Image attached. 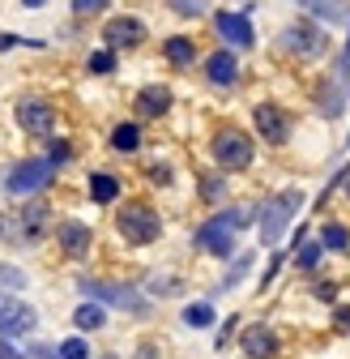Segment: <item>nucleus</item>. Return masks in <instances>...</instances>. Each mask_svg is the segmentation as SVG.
I'll list each match as a JSON object with an SVG mask.
<instances>
[{"label": "nucleus", "instance_id": "obj_17", "mask_svg": "<svg viewBox=\"0 0 350 359\" xmlns=\"http://www.w3.org/2000/svg\"><path fill=\"white\" fill-rule=\"evenodd\" d=\"M218 321H223V312H218V304L209 295H192L180 304V330H188V334H214Z\"/></svg>", "mask_w": 350, "mask_h": 359}, {"label": "nucleus", "instance_id": "obj_20", "mask_svg": "<svg viewBox=\"0 0 350 359\" xmlns=\"http://www.w3.org/2000/svg\"><path fill=\"white\" fill-rule=\"evenodd\" d=\"M111 321H115V317H111L103 304H94V299H77V304L69 308V325H73V334H85V338L107 334Z\"/></svg>", "mask_w": 350, "mask_h": 359}, {"label": "nucleus", "instance_id": "obj_21", "mask_svg": "<svg viewBox=\"0 0 350 359\" xmlns=\"http://www.w3.org/2000/svg\"><path fill=\"white\" fill-rule=\"evenodd\" d=\"M85 197H90L94 205H103V210H115L120 205V197H124V180L115 175V171H90L85 175Z\"/></svg>", "mask_w": 350, "mask_h": 359}, {"label": "nucleus", "instance_id": "obj_6", "mask_svg": "<svg viewBox=\"0 0 350 359\" xmlns=\"http://www.w3.org/2000/svg\"><path fill=\"white\" fill-rule=\"evenodd\" d=\"M56 167L43 158V154H34V158H18V163H9L5 171H0V189H5V197L9 201H34V197H43L52 184H56Z\"/></svg>", "mask_w": 350, "mask_h": 359}, {"label": "nucleus", "instance_id": "obj_10", "mask_svg": "<svg viewBox=\"0 0 350 359\" xmlns=\"http://www.w3.org/2000/svg\"><path fill=\"white\" fill-rule=\"evenodd\" d=\"M252 137L265 142V146H274V150L290 146V137H295V116L282 103H270V99L256 103L252 107Z\"/></svg>", "mask_w": 350, "mask_h": 359}, {"label": "nucleus", "instance_id": "obj_48", "mask_svg": "<svg viewBox=\"0 0 350 359\" xmlns=\"http://www.w3.org/2000/svg\"><path fill=\"white\" fill-rule=\"evenodd\" d=\"M94 359H124V351H115V346H107V351H99Z\"/></svg>", "mask_w": 350, "mask_h": 359}, {"label": "nucleus", "instance_id": "obj_44", "mask_svg": "<svg viewBox=\"0 0 350 359\" xmlns=\"http://www.w3.org/2000/svg\"><path fill=\"white\" fill-rule=\"evenodd\" d=\"M13 48H43V39H22V34L5 30L0 34V52H13Z\"/></svg>", "mask_w": 350, "mask_h": 359}, {"label": "nucleus", "instance_id": "obj_7", "mask_svg": "<svg viewBox=\"0 0 350 359\" xmlns=\"http://www.w3.org/2000/svg\"><path fill=\"white\" fill-rule=\"evenodd\" d=\"M209 158H214V171L239 175V171H248L256 163V137L239 124H223L209 137Z\"/></svg>", "mask_w": 350, "mask_h": 359}, {"label": "nucleus", "instance_id": "obj_45", "mask_svg": "<svg viewBox=\"0 0 350 359\" xmlns=\"http://www.w3.org/2000/svg\"><path fill=\"white\" fill-rule=\"evenodd\" d=\"M0 359H26L22 342H9V338H0Z\"/></svg>", "mask_w": 350, "mask_h": 359}, {"label": "nucleus", "instance_id": "obj_15", "mask_svg": "<svg viewBox=\"0 0 350 359\" xmlns=\"http://www.w3.org/2000/svg\"><path fill=\"white\" fill-rule=\"evenodd\" d=\"M201 73H205V81H209L214 90H235L239 77H244L239 52H231V48H214V52L201 60Z\"/></svg>", "mask_w": 350, "mask_h": 359}, {"label": "nucleus", "instance_id": "obj_35", "mask_svg": "<svg viewBox=\"0 0 350 359\" xmlns=\"http://www.w3.org/2000/svg\"><path fill=\"white\" fill-rule=\"evenodd\" d=\"M115 69H120V52H111V48H94L85 56V73L90 77H111Z\"/></svg>", "mask_w": 350, "mask_h": 359}, {"label": "nucleus", "instance_id": "obj_47", "mask_svg": "<svg viewBox=\"0 0 350 359\" xmlns=\"http://www.w3.org/2000/svg\"><path fill=\"white\" fill-rule=\"evenodd\" d=\"M18 5H22V9H30V13H38V9H48L52 0H18Z\"/></svg>", "mask_w": 350, "mask_h": 359}, {"label": "nucleus", "instance_id": "obj_11", "mask_svg": "<svg viewBox=\"0 0 350 359\" xmlns=\"http://www.w3.org/2000/svg\"><path fill=\"white\" fill-rule=\"evenodd\" d=\"M52 244H56V252L64 257V261H90V252H94V244H99V236H94V227L85 218H56V236H52Z\"/></svg>", "mask_w": 350, "mask_h": 359}, {"label": "nucleus", "instance_id": "obj_18", "mask_svg": "<svg viewBox=\"0 0 350 359\" xmlns=\"http://www.w3.org/2000/svg\"><path fill=\"white\" fill-rule=\"evenodd\" d=\"M256 252H260V248H239V257H235V261L223 269V278H218V283H214L205 295H209L214 304L223 299V295H235V291H239V287L252 278V269H256Z\"/></svg>", "mask_w": 350, "mask_h": 359}, {"label": "nucleus", "instance_id": "obj_29", "mask_svg": "<svg viewBox=\"0 0 350 359\" xmlns=\"http://www.w3.org/2000/svg\"><path fill=\"white\" fill-rule=\"evenodd\" d=\"M137 287H141V291H146V299H154V304L184 299V278H180V274H146Z\"/></svg>", "mask_w": 350, "mask_h": 359}, {"label": "nucleus", "instance_id": "obj_31", "mask_svg": "<svg viewBox=\"0 0 350 359\" xmlns=\"http://www.w3.org/2000/svg\"><path fill=\"white\" fill-rule=\"evenodd\" d=\"M286 269H290V252H286V248H274L270 261H265V269H260V278H256V299H260V295H270Z\"/></svg>", "mask_w": 350, "mask_h": 359}, {"label": "nucleus", "instance_id": "obj_27", "mask_svg": "<svg viewBox=\"0 0 350 359\" xmlns=\"http://www.w3.org/2000/svg\"><path fill=\"white\" fill-rule=\"evenodd\" d=\"M107 146H111L115 154H141V146H146V128H141V120H120V124H111Z\"/></svg>", "mask_w": 350, "mask_h": 359}, {"label": "nucleus", "instance_id": "obj_14", "mask_svg": "<svg viewBox=\"0 0 350 359\" xmlns=\"http://www.w3.org/2000/svg\"><path fill=\"white\" fill-rule=\"evenodd\" d=\"M214 30H218V39H223V48H231V52H252L256 48V30H252V18L239 9H218L214 13Z\"/></svg>", "mask_w": 350, "mask_h": 359}, {"label": "nucleus", "instance_id": "obj_28", "mask_svg": "<svg viewBox=\"0 0 350 359\" xmlns=\"http://www.w3.org/2000/svg\"><path fill=\"white\" fill-rule=\"evenodd\" d=\"M162 60H167L171 69H192V65L201 60L197 39H192V34H167V39H162Z\"/></svg>", "mask_w": 350, "mask_h": 359}, {"label": "nucleus", "instance_id": "obj_41", "mask_svg": "<svg viewBox=\"0 0 350 359\" xmlns=\"http://www.w3.org/2000/svg\"><path fill=\"white\" fill-rule=\"evenodd\" d=\"M329 330H333L337 338H350V299H342V304L329 312Z\"/></svg>", "mask_w": 350, "mask_h": 359}, {"label": "nucleus", "instance_id": "obj_5", "mask_svg": "<svg viewBox=\"0 0 350 359\" xmlns=\"http://www.w3.org/2000/svg\"><path fill=\"white\" fill-rule=\"evenodd\" d=\"M111 231H115V240L124 248H154L162 240V231H167V218H162L158 205L133 197V201H120L111 210Z\"/></svg>", "mask_w": 350, "mask_h": 359}, {"label": "nucleus", "instance_id": "obj_24", "mask_svg": "<svg viewBox=\"0 0 350 359\" xmlns=\"http://www.w3.org/2000/svg\"><path fill=\"white\" fill-rule=\"evenodd\" d=\"M295 5L308 13L312 22H321L325 30H333V26H350V5H346V0H295Z\"/></svg>", "mask_w": 350, "mask_h": 359}, {"label": "nucleus", "instance_id": "obj_34", "mask_svg": "<svg viewBox=\"0 0 350 359\" xmlns=\"http://www.w3.org/2000/svg\"><path fill=\"white\" fill-rule=\"evenodd\" d=\"M56 346H60V359H94L99 355L94 338H85V334H64Z\"/></svg>", "mask_w": 350, "mask_h": 359}, {"label": "nucleus", "instance_id": "obj_43", "mask_svg": "<svg viewBox=\"0 0 350 359\" xmlns=\"http://www.w3.org/2000/svg\"><path fill=\"white\" fill-rule=\"evenodd\" d=\"M107 5H111V0H69L73 18H94V13H103Z\"/></svg>", "mask_w": 350, "mask_h": 359}, {"label": "nucleus", "instance_id": "obj_38", "mask_svg": "<svg viewBox=\"0 0 350 359\" xmlns=\"http://www.w3.org/2000/svg\"><path fill=\"white\" fill-rule=\"evenodd\" d=\"M22 351H26V359H60V346H56V338H30V342H22Z\"/></svg>", "mask_w": 350, "mask_h": 359}, {"label": "nucleus", "instance_id": "obj_22", "mask_svg": "<svg viewBox=\"0 0 350 359\" xmlns=\"http://www.w3.org/2000/svg\"><path fill=\"white\" fill-rule=\"evenodd\" d=\"M346 103H350V95H346L342 77H337V73H329V77L316 86V116L333 124V120H342V116H346Z\"/></svg>", "mask_w": 350, "mask_h": 359}, {"label": "nucleus", "instance_id": "obj_8", "mask_svg": "<svg viewBox=\"0 0 350 359\" xmlns=\"http://www.w3.org/2000/svg\"><path fill=\"white\" fill-rule=\"evenodd\" d=\"M278 43H282L286 56H295V60H303V65L329 56V30H325L321 22H312V18H295V22H286Z\"/></svg>", "mask_w": 350, "mask_h": 359}, {"label": "nucleus", "instance_id": "obj_32", "mask_svg": "<svg viewBox=\"0 0 350 359\" xmlns=\"http://www.w3.org/2000/svg\"><path fill=\"white\" fill-rule=\"evenodd\" d=\"M308 299L316 304V308H325V312H333L346 295H342V283L337 278H329V274H321V278H308Z\"/></svg>", "mask_w": 350, "mask_h": 359}, {"label": "nucleus", "instance_id": "obj_16", "mask_svg": "<svg viewBox=\"0 0 350 359\" xmlns=\"http://www.w3.org/2000/svg\"><path fill=\"white\" fill-rule=\"evenodd\" d=\"M171 107H175V90L167 86V81H146L137 95H133V120H162V116H171Z\"/></svg>", "mask_w": 350, "mask_h": 359}, {"label": "nucleus", "instance_id": "obj_25", "mask_svg": "<svg viewBox=\"0 0 350 359\" xmlns=\"http://www.w3.org/2000/svg\"><path fill=\"white\" fill-rule=\"evenodd\" d=\"M325 261H329V252L321 248V240H316V236L290 252V269H295L299 278H321V274H325Z\"/></svg>", "mask_w": 350, "mask_h": 359}, {"label": "nucleus", "instance_id": "obj_2", "mask_svg": "<svg viewBox=\"0 0 350 359\" xmlns=\"http://www.w3.org/2000/svg\"><path fill=\"white\" fill-rule=\"evenodd\" d=\"M73 291H77V299H94V304H103L111 312V317H124V321H154L158 317V304L146 299V291L137 283H124V278L77 274Z\"/></svg>", "mask_w": 350, "mask_h": 359}, {"label": "nucleus", "instance_id": "obj_30", "mask_svg": "<svg viewBox=\"0 0 350 359\" xmlns=\"http://www.w3.org/2000/svg\"><path fill=\"white\" fill-rule=\"evenodd\" d=\"M244 312H227L223 321H218V330H214V338H209V351L218 355V359H227V351L235 346V338H239V330H244Z\"/></svg>", "mask_w": 350, "mask_h": 359}, {"label": "nucleus", "instance_id": "obj_4", "mask_svg": "<svg viewBox=\"0 0 350 359\" xmlns=\"http://www.w3.org/2000/svg\"><path fill=\"white\" fill-rule=\"evenodd\" d=\"M56 236V210L48 197H34V201H22L18 210L5 214V244L18 248V252H30V248H43Z\"/></svg>", "mask_w": 350, "mask_h": 359}, {"label": "nucleus", "instance_id": "obj_9", "mask_svg": "<svg viewBox=\"0 0 350 359\" xmlns=\"http://www.w3.org/2000/svg\"><path fill=\"white\" fill-rule=\"evenodd\" d=\"M235 351H239V359H282L286 342H282V330L274 321L252 317V321H244V330L235 338Z\"/></svg>", "mask_w": 350, "mask_h": 359}, {"label": "nucleus", "instance_id": "obj_3", "mask_svg": "<svg viewBox=\"0 0 350 359\" xmlns=\"http://www.w3.org/2000/svg\"><path fill=\"white\" fill-rule=\"evenodd\" d=\"M303 210H308V193L299 184H290V189H282V193H274L265 201H256V248H265V252L282 248V240L295 227V214H303Z\"/></svg>", "mask_w": 350, "mask_h": 359}, {"label": "nucleus", "instance_id": "obj_19", "mask_svg": "<svg viewBox=\"0 0 350 359\" xmlns=\"http://www.w3.org/2000/svg\"><path fill=\"white\" fill-rule=\"evenodd\" d=\"M38 325H43V312H38L30 299H18L13 312L0 321V338H9V342H30V338H38Z\"/></svg>", "mask_w": 350, "mask_h": 359}, {"label": "nucleus", "instance_id": "obj_33", "mask_svg": "<svg viewBox=\"0 0 350 359\" xmlns=\"http://www.w3.org/2000/svg\"><path fill=\"white\" fill-rule=\"evenodd\" d=\"M30 287V269L9 261V257H0V291H9V295H22Z\"/></svg>", "mask_w": 350, "mask_h": 359}, {"label": "nucleus", "instance_id": "obj_1", "mask_svg": "<svg viewBox=\"0 0 350 359\" xmlns=\"http://www.w3.org/2000/svg\"><path fill=\"white\" fill-rule=\"evenodd\" d=\"M256 227V205H223L214 210L209 218H201L192 236H188V248L218 261V265H231L239 257V236Z\"/></svg>", "mask_w": 350, "mask_h": 359}, {"label": "nucleus", "instance_id": "obj_26", "mask_svg": "<svg viewBox=\"0 0 350 359\" xmlns=\"http://www.w3.org/2000/svg\"><path fill=\"white\" fill-rule=\"evenodd\" d=\"M316 240H321V248H325L329 257H350V222L325 214L321 227H316Z\"/></svg>", "mask_w": 350, "mask_h": 359}, {"label": "nucleus", "instance_id": "obj_46", "mask_svg": "<svg viewBox=\"0 0 350 359\" xmlns=\"http://www.w3.org/2000/svg\"><path fill=\"white\" fill-rule=\"evenodd\" d=\"M22 295H9V291H0V321H5L9 317V312H13V304H18Z\"/></svg>", "mask_w": 350, "mask_h": 359}, {"label": "nucleus", "instance_id": "obj_36", "mask_svg": "<svg viewBox=\"0 0 350 359\" xmlns=\"http://www.w3.org/2000/svg\"><path fill=\"white\" fill-rule=\"evenodd\" d=\"M346 180H350V163H342L329 180H325V189L316 193V201H312V214H325V205H329V197L337 193V189H346Z\"/></svg>", "mask_w": 350, "mask_h": 359}, {"label": "nucleus", "instance_id": "obj_52", "mask_svg": "<svg viewBox=\"0 0 350 359\" xmlns=\"http://www.w3.org/2000/svg\"><path fill=\"white\" fill-rule=\"evenodd\" d=\"M346 146H350V137H346Z\"/></svg>", "mask_w": 350, "mask_h": 359}, {"label": "nucleus", "instance_id": "obj_23", "mask_svg": "<svg viewBox=\"0 0 350 359\" xmlns=\"http://www.w3.org/2000/svg\"><path fill=\"white\" fill-rule=\"evenodd\" d=\"M197 201H201L205 210L231 205V175H223V171H201V175H197Z\"/></svg>", "mask_w": 350, "mask_h": 359}, {"label": "nucleus", "instance_id": "obj_39", "mask_svg": "<svg viewBox=\"0 0 350 359\" xmlns=\"http://www.w3.org/2000/svg\"><path fill=\"white\" fill-rule=\"evenodd\" d=\"M128 359H167V351H162L158 334H141V338L133 342V355H128Z\"/></svg>", "mask_w": 350, "mask_h": 359}, {"label": "nucleus", "instance_id": "obj_37", "mask_svg": "<svg viewBox=\"0 0 350 359\" xmlns=\"http://www.w3.org/2000/svg\"><path fill=\"white\" fill-rule=\"evenodd\" d=\"M43 158H48L56 171H60V167H69V163H73V142L56 133V137H48V154H43Z\"/></svg>", "mask_w": 350, "mask_h": 359}, {"label": "nucleus", "instance_id": "obj_51", "mask_svg": "<svg viewBox=\"0 0 350 359\" xmlns=\"http://www.w3.org/2000/svg\"><path fill=\"white\" fill-rule=\"evenodd\" d=\"M342 193H346V201H350V180H346V189H342Z\"/></svg>", "mask_w": 350, "mask_h": 359}, {"label": "nucleus", "instance_id": "obj_50", "mask_svg": "<svg viewBox=\"0 0 350 359\" xmlns=\"http://www.w3.org/2000/svg\"><path fill=\"white\" fill-rule=\"evenodd\" d=\"M0 244H5V214H0Z\"/></svg>", "mask_w": 350, "mask_h": 359}, {"label": "nucleus", "instance_id": "obj_42", "mask_svg": "<svg viewBox=\"0 0 350 359\" xmlns=\"http://www.w3.org/2000/svg\"><path fill=\"white\" fill-rule=\"evenodd\" d=\"M175 18H205V0H167Z\"/></svg>", "mask_w": 350, "mask_h": 359}, {"label": "nucleus", "instance_id": "obj_40", "mask_svg": "<svg viewBox=\"0 0 350 359\" xmlns=\"http://www.w3.org/2000/svg\"><path fill=\"white\" fill-rule=\"evenodd\" d=\"M146 180H150L154 189H171V184H175V167H171V163H158V158H154V163L146 167Z\"/></svg>", "mask_w": 350, "mask_h": 359}, {"label": "nucleus", "instance_id": "obj_13", "mask_svg": "<svg viewBox=\"0 0 350 359\" xmlns=\"http://www.w3.org/2000/svg\"><path fill=\"white\" fill-rule=\"evenodd\" d=\"M99 39H103V48H111V52H137L141 43L150 39V26H146V18H137V13H111V18L103 22Z\"/></svg>", "mask_w": 350, "mask_h": 359}, {"label": "nucleus", "instance_id": "obj_49", "mask_svg": "<svg viewBox=\"0 0 350 359\" xmlns=\"http://www.w3.org/2000/svg\"><path fill=\"white\" fill-rule=\"evenodd\" d=\"M342 60L350 65V26H346V48H342Z\"/></svg>", "mask_w": 350, "mask_h": 359}, {"label": "nucleus", "instance_id": "obj_12", "mask_svg": "<svg viewBox=\"0 0 350 359\" xmlns=\"http://www.w3.org/2000/svg\"><path fill=\"white\" fill-rule=\"evenodd\" d=\"M13 120L18 128L26 133V137H56V103L52 99H43V95H26L13 103Z\"/></svg>", "mask_w": 350, "mask_h": 359}]
</instances>
